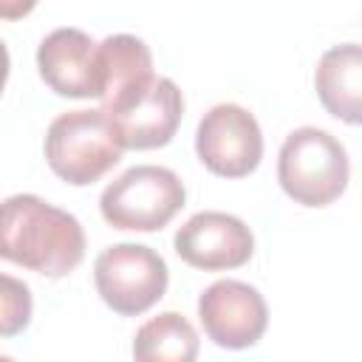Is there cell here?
<instances>
[{
    "mask_svg": "<svg viewBox=\"0 0 362 362\" xmlns=\"http://www.w3.org/2000/svg\"><path fill=\"white\" fill-rule=\"evenodd\" d=\"M351 178V161L337 136L322 127H297L277 153V181L283 192L308 209L334 204Z\"/></svg>",
    "mask_w": 362,
    "mask_h": 362,
    "instance_id": "cell-3",
    "label": "cell"
},
{
    "mask_svg": "<svg viewBox=\"0 0 362 362\" xmlns=\"http://www.w3.org/2000/svg\"><path fill=\"white\" fill-rule=\"evenodd\" d=\"M99 71H102V110L113 107L130 93L147 88L153 74V54L141 37L110 34L99 42Z\"/></svg>",
    "mask_w": 362,
    "mask_h": 362,
    "instance_id": "cell-12",
    "label": "cell"
},
{
    "mask_svg": "<svg viewBox=\"0 0 362 362\" xmlns=\"http://www.w3.org/2000/svg\"><path fill=\"white\" fill-rule=\"evenodd\" d=\"M45 161L57 178L71 187L96 184L122 161V141L102 107L59 113L45 130Z\"/></svg>",
    "mask_w": 362,
    "mask_h": 362,
    "instance_id": "cell-2",
    "label": "cell"
},
{
    "mask_svg": "<svg viewBox=\"0 0 362 362\" xmlns=\"http://www.w3.org/2000/svg\"><path fill=\"white\" fill-rule=\"evenodd\" d=\"M105 113L124 150H156L173 141L184 116V96L170 76H156L147 88L124 96Z\"/></svg>",
    "mask_w": 362,
    "mask_h": 362,
    "instance_id": "cell-8",
    "label": "cell"
},
{
    "mask_svg": "<svg viewBox=\"0 0 362 362\" xmlns=\"http://www.w3.org/2000/svg\"><path fill=\"white\" fill-rule=\"evenodd\" d=\"M314 88L334 119L362 127V45L339 42L328 48L317 62Z\"/></svg>",
    "mask_w": 362,
    "mask_h": 362,
    "instance_id": "cell-11",
    "label": "cell"
},
{
    "mask_svg": "<svg viewBox=\"0 0 362 362\" xmlns=\"http://www.w3.org/2000/svg\"><path fill=\"white\" fill-rule=\"evenodd\" d=\"M3 283V317H0V331L3 337L20 334L31 322V291L25 283L14 280L11 274L0 277Z\"/></svg>",
    "mask_w": 362,
    "mask_h": 362,
    "instance_id": "cell-14",
    "label": "cell"
},
{
    "mask_svg": "<svg viewBox=\"0 0 362 362\" xmlns=\"http://www.w3.org/2000/svg\"><path fill=\"white\" fill-rule=\"evenodd\" d=\"M173 246L175 255L192 269L226 272L249 263L255 255V235L238 215L204 209L178 226Z\"/></svg>",
    "mask_w": 362,
    "mask_h": 362,
    "instance_id": "cell-9",
    "label": "cell"
},
{
    "mask_svg": "<svg viewBox=\"0 0 362 362\" xmlns=\"http://www.w3.org/2000/svg\"><path fill=\"white\" fill-rule=\"evenodd\" d=\"M170 269L164 257L144 243H113L93 260V286L102 303L122 314L150 311L167 291Z\"/></svg>",
    "mask_w": 362,
    "mask_h": 362,
    "instance_id": "cell-5",
    "label": "cell"
},
{
    "mask_svg": "<svg viewBox=\"0 0 362 362\" xmlns=\"http://www.w3.org/2000/svg\"><path fill=\"white\" fill-rule=\"evenodd\" d=\"M201 339L178 311L150 317L133 337V362H198Z\"/></svg>",
    "mask_w": 362,
    "mask_h": 362,
    "instance_id": "cell-13",
    "label": "cell"
},
{
    "mask_svg": "<svg viewBox=\"0 0 362 362\" xmlns=\"http://www.w3.org/2000/svg\"><path fill=\"white\" fill-rule=\"evenodd\" d=\"M37 71L42 82L65 99H99V42L82 28H54L40 40Z\"/></svg>",
    "mask_w": 362,
    "mask_h": 362,
    "instance_id": "cell-10",
    "label": "cell"
},
{
    "mask_svg": "<svg viewBox=\"0 0 362 362\" xmlns=\"http://www.w3.org/2000/svg\"><path fill=\"white\" fill-rule=\"evenodd\" d=\"M198 320L204 334L226 351H246L260 342L269 325L263 294L243 280H215L198 297Z\"/></svg>",
    "mask_w": 362,
    "mask_h": 362,
    "instance_id": "cell-7",
    "label": "cell"
},
{
    "mask_svg": "<svg viewBox=\"0 0 362 362\" xmlns=\"http://www.w3.org/2000/svg\"><path fill=\"white\" fill-rule=\"evenodd\" d=\"M184 181L158 164H136L113 178L99 195V212L113 229L158 232L184 206Z\"/></svg>",
    "mask_w": 362,
    "mask_h": 362,
    "instance_id": "cell-4",
    "label": "cell"
},
{
    "mask_svg": "<svg viewBox=\"0 0 362 362\" xmlns=\"http://www.w3.org/2000/svg\"><path fill=\"white\" fill-rule=\"evenodd\" d=\"M0 255L45 277L71 274L85 257V229L76 215L40 195L20 192L3 201Z\"/></svg>",
    "mask_w": 362,
    "mask_h": 362,
    "instance_id": "cell-1",
    "label": "cell"
},
{
    "mask_svg": "<svg viewBox=\"0 0 362 362\" xmlns=\"http://www.w3.org/2000/svg\"><path fill=\"white\" fill-rule=\"evenodd\" d=\"M195 153L212 175L246 178L263 158V130L246 107L221 102L201 116L195 130Z\"/></svg>",
    "mask_w": 362,
    "mask_h": 362,
    "instance_id": "cell-6",
    "label": "cell"
}]
</instances>
